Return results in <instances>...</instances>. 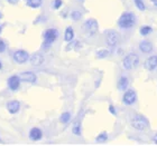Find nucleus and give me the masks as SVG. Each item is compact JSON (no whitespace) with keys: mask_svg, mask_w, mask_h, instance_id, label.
Returning a JSON list of instances; mask_svg holds the SVG:
<instances>
[{"mask_svg":"<svg viewBox=\"0 0 157 146\" xmlns=\"http://www.w3.org/2000/svg\"><path fill=\"white\" fill-rule=\"evenodd\" d=\"M71 18H72L74 21H79V20L82 18V12L79 11V10H74V11L71 12Z\"/></svg>","mask_w":157,"mask_h":146,"instance_id":"26","label":"nucleus"},{"mask_svg":"<svg viewBox=\"0 0 157 146\" xmlns=\"http://www.w3.org/2000/svg\"><path fill=\"white\" fill-rule=\"evenodd\" d=\"M139 49L142 54H150L153 53L154 45L149 40H142L139 42Z\"/></svg>","mask_w":157,"mask_h":146,"instance_id":"11","label":"nucleus"},{"mask_svg":"<svg viewBox=\"0 0 157 146\" xmlns=\"http://www.w3.org/2000/svg\"><path fill=\"white\" fill-rule=\"evenodd\" d=\"M20 80H21V79H20V76H17V75L10 76L7 80L8 87L15 92V90H17L20 87Z\"/></svg>","mask_w":157,"mask_h":146,"instance_id":"10","label":"nucleus"},{"mask_svg":"<svg viewBox=\"0 0 157 146\" xmlns=\"http://www.w3.org/2000/svg\"><path fill=\"white\" fill-rule=\"evenodd\" d=\"M12 57H14V60L16 63H18V64H25L31 58L29 54L27 53L26 50H21V49L20 50H16Z\"/></svg>","mask_w":157,"mask_h":146,"instance_id":"8","label":"nucleus"},{"mask_svg":"<svg viewBox=\"0 0 157 146\" xmlns=\"http://www.w3.org/2000/svg\"><path fill=\"white\" fill-rule=\"evenodd\" d=\"M58 30L55 28H48L44 31L43 38H44V42H43V48L48 49L51 46L53 45L58 38Z\"/></svg>","mask_w":157,"mask_h":146,"instance_id":"3","label":"nucleus"},{"mask_svg":"<svg viewBox=\"0 0 157 146\" xmlns=\"http://www.w3.org/2000/svg\"><path fill=\"white\" fill-rule=\"evenodd\" d=\"M139 33H140V35L142 36H148V35H150L152 33H153V27L152 26H142V28H140V30H139Z\"/></svg>","mask_w":157,"mask_h":146,"instance_id":"20","label":"nucleus"},{"mask_svg":"<svg viewBox=\"0 0 157 146\" xmlns=\"http://www.w3.org/2000/svg\"><path fill=\"white\" fill-rule=\"evenodd\" d=\"M43 4V0H27L26 5L28 7L33 8V9H37L42 6Z\"/></svg>","mask_w":157,"mask_h":146,"instance_id":"18","label":"nucleus"},{"mask_svg":"<svg viewBox=\"0 0 157 146\" xmlns=\"http://www.w3.org/2000/svg\"><path fill=\"white\" fill-rule=\"evenodd\" d=\"M6 44H5V41L2 39H0V53H4L5 50H6Z\"/></svg>","mask_w":157,"mask_h":146,"instance_id":"28","label":"nucleus"},{"mask_svg":"<svg viewBox=\"0 0 157 146\" xmlns=\"http://www.w3.org/2000/svg\"><path fill=\"white\" fill-rule=\"evenodd\" d=\"M7 1H8V2H9L10 5H16L17 2H18V1H19V0H7Z\"/></svg>","mask_w":157,"mask_h":146,"instance_id":"30","label":"nucleus"},{"mask_svg":"<svg viewBox=\"0 0 157 146\" xmlns=\"http://www.w3.org/2000/svg\"><path fill=\"white\" fill-rule=\"evenodd\" d=\"M2 68V64H1V61H0V69Z\"/></svg>","mask_w":157,"mask_h":146,"instance_id":"33","label":"nucleus"},{"mask_svg":"<svg viewBox=\"0 0 157 146\" xmlns=\"http://www.w3.org/2000/svg\"><path fill=\"white\" fill-rule=\"evenodd\" d=\"M107 141H108V133L107 132H102V133H100L96 138V143H104V142H107Z\"/></svg>","mask_w":157,"mask_h":146,"instance_id":"23","label":"nucleus"},{"mask_svg":"<svg viewBox=\"0 0 157 146\" xmlns=\"http://www.w3.org/2000/svg\"><path fill=\"white\" fill-rule=\"evenodd\" d=\"M153 141H154V143H155V144H157V133H156V134H155V135H154Z\"/></svg>","mask_w":157,"mask_h":146,"instance_id":"31","label":"nucleus"},{"mask_svg":"<svg viewBox=\"0 0 157 146\" xmlns=\"http://www.w3.org/2000/svg\"><path fill=\"white\" fill-rule=\"evenodd\" d=\"M150 1H152V4H153L155 7H157V0H150Z\"/></svg>","mask_w":157,"mask_h":146,"instance_id":"32","label":"nucleus"},{"mask_svg":"<svg viewBox=\"0 0 157 146\" xmlns=\"http://www.w3.org/2000/svg\"><path fill=\"white\" fill-rule=\"evenodd\" d=\"M82 127H81V122L80 120H77L74 125H73V128H72V132L74 135H77V136H80L81 133H82Z\"/></svg>","mask_w":157,"mask_h":146,"instance_id":"19","label":"nucleus"},{"mask_svg":"<svg viewBox=\"0 0 157 146\" xmlns=\"http://www.w3.org/2000/svg\"><path fill=\"white\" fill-rule=\"evenodd\" d=\"M135 2V6L140 10V11H144L146 10V6H145V2H144V0H134Z\"/></svg>","mask_w":157,"mask_h":146,"instance_id":"25","label":"nucleus"},{"mask_svg":"<svg viewBox=\"0 0 157 146\" xmlns=\"http://www.w3.org/2000/svg\"><path fill=\"white\" fill-rule=\"evenodd\" d=\"M98 29H99V25H98V21L96 19L90 18L87 19L82 26V30L84 31V34L87 36H93L98 33Z\"/></svg>","mask_w":157,"mask_h":146,"instance_id":"5","label":"nucleus"},{"mask_svg":"<svg viewBox=\"0 0 157 146\" xmlns=\"http://www.w3.org/2000/svg\"><path fill=\"white\" fill-rule=\"evenodd\" d=\"M74 39V30L71 26L67 27L65 29V33H64V40L66 42H70V41H72Z\"/></svg>","mask_w":157,"mask_h":146,"instance_id":"17","label":"nucleus"},{"mask_svg":"<svg viewBox=\"0 0 157 146\" xmlns=\"http://www.w3.org/2000/svg\"><path fill=\"white\" fill-rule=\"evenodd\" d=\"M1 29H2V28H1V26H0V34H1Z\"/></svg>","mask_w":157,"mask_h":146,"instance_id":"34","label":"nucleus"},{"mask_svg":"<svg viewBox=\"0 0 157 146\" xmlns=\"http://www.w3.org/2000/svg\"><path fill=\"white\" fill-rule=\"evenodd\" d=\"M20 79L26 82H35L37 80V76L31 71H24L20 74Z\"/></svg>","mask_w":157,"mask_h":146,"instance_id":"15","label":"nucleus"},{"mask_svg":"<svg viewBox=\"0 0 157 146\" xmlns=\"http://www.w3.org/2000/svg\"><path fill=\"white\" fill-rule=\"evenodd\" d=\"M128 87H129V79L127 76H120L118 79V82H117V88L119 90H125L128 89Z\"/></svg>","mask_w":157,"mask_h":146,"instance_id":"13","label":"nucleus"},{"mask_svg":"<svg viewBox=\"0 0 157 146\" xmlns=\"http://www.w3.org/2000/svg\"><path fill=\"white\" fill-rule=\"evenodd\" d=\"M0 142H1V139H0Z\"/></svg>","mask_w":157,"mask_h":146,"instance_id":"36","label":"nucleus"},{"mask_svg":"<svg viewBox=\"0 0 157 146\" xmlns=\"http://www.w3.org/2000/svg\"><path fill=\"white\" fill-rule=\"evenodd\" d=\"M1 17H2V15H1V12H0V19H1Z\"/></svg>","mask_w":157,"mask_h":146,"instance_id":"35","label":"nucleus"},{"mask_svg":"<svg viewBox=\"0 0 157 146\" xmlns=\"http://www.w3.org/2000/svg\"><path fill=\"white\" fill-rule=\"evenodd\" d=\"M81 1H82V0H81Z\"/></svg>","mask_w":157,"mask_h":146,"instance_id":"37","label":"nucleus"},{"mask_svg":"<svg viewBox=\"0 0 157 146\" xmlns=\"http://www.w3.org/2000/svg\"><path fill=\"white\" fill-rule=\"evenodd\" d=\"M70 120H71V113L70 112L62 113V115L60 116V122L62 124H67Z\"/></svg>","mask_w":157,"mask_h":146,"instance_id":"21","label":"nucleus"},{"mask_svg":"<svg viewBox=\"0 0 157 146\" xmlns=\"http://www.w3.org/2000/svg\"><path fill=\"white\" fill-rule=\"evenodd\" d=\"M62 6H63V0H53L52 2V8L55 10H58Z\"/></svg>","mask_w":157,"mask_h":146,"instance_id":"27","label":"nucleus"},{"mask_svg":"<svg viewBox=\"0 0 157 146\" xmlns=\"http://www.w3.org/2000/svg\"><path fill=\"white\" fill-rule=\"evenodd\" d=\"M123 66L126 70H134L139 66V56L137 54L130 53L123 59Z\"/></svg>","mask_w":157,"mask_h":146,"instance_id":"4","label":"nucleus"},{"mask_svg":"<svg viewBox=\"0 0 157 146\" xmlns=\"http://www.w3.org/2000/svg\"><path fill=\"white\" fill-rule=\"evenodd\" d=\"M29 60L33 66H41L44 63V56L41 53H35L31 56Z\"/></svg>","mask_w":157,"mask_h":146,"instance_id":"16","label":"nucleus"},{"mask_svg":"<svg viewBox=\"0 0 157 146\" xmlns=\"http://www.w3.org/2000/svg\"><path fill=\"white\" fill-rule=\"evenodd\" d=\"M42 137H43V131L41 128L33 127L31 131H29V138H31V141H34V142H36V141H41Z\"/></svg>","mask_w":157,"mask_h":146,"instance_id":"14","label":"nucleus"},{"mask_svg":"<svg viewBox=\"0 0 157 146\" xmlns=\"http://www.w3.org/2000/svg\"><path fill=\"white\" fill-rule=\"evenodd\" d=\"M118 23L119 28H121V29L123 30H128V29L134 28V27L136 26L137 18H136V15H135L134 12L126 11L119 17L118 23Z\"/></svg>","mask_w":157,"mask_h":146,"instance_id":"1","label":"nucleus"},{"mask_svg":"<svg viewBox=\"0 0 157 146\" xmlns=\"http://www.w3.org/2000/svg\"><path fill=\"white\" fill-rule=\"evenodd\" d=\"M6 107H7V110L10 113V114H17L20 109V103L18 101H16V99L9 101L7 103Z\"/></svg>","mask_w":157,"mask_h":146,"instance_id":"12","label":"nucleus"},{"mask_svg":"<svg viewBox=\"0 0 157 146\" xmlns=\"http://www.w3.org/2000/svg\"><path fill=\"white\" fill-rule=\"evenodd\" d=\"M137 101V93L134 89L125 90V94L123 95V103L127 106L134 105Z\"/></svg>","mask_w":157,"mask_h":146,"instance_id":"6","label":"nucleus"},{"mask_svg":"<svg viewBox=\"0 0 157 146\" xmlns=\"http://www.w3.org/2000/svg\"><path fill=\"white\" fill-rule=\"evenodd\" d=\"M71 48H74L75 50H77V49L82 48V45H81V42L79 40H75L74 42H73V41H70L69 46H66V50H70Z\"/></svg>","mask_w":157,"mask_h":146,"instance_id":"22","label":"nucleus"},{"mask_svg":"<svg viewBox=\"0 0 157 146\" xmlns=\"http://www.w3.org/2000/svg\"><path fill=\"white\" fill-rule=\"evenodd\" d=\"M106 41L107 45L111 48H115L119 44V35L116 30H108L106 33Z\"/></svg>","mask_w":157,"mask_h":146,"instance_id":"7","label":"nucleus"},{"mask_svg":"<svg viewBox=\"0 0 157 146\" xmlns=\"http://www.w3.org/2000/svg\"><path fill=\"white\" fill-rule=\"evenodd\" d=\"M108 56H109V50L107 49H99L96 51V58H99V59H103Z\"/></svg>","mask_w":157,"mask_h":146,"instance_id":"24","label":"nucleus"},{"mask_svg":"<svg viewBox=\"0 0 157 146\" xmlns=\"http://www.w3.org/2000/svg\"><path fill=\"white\" fill-rule=\"evenodd\" d=\"M144 67L148 71H154L157 68V55L148 57L144 63Z\"/></svg>","mask_w":157,"mask_h":146,"instance_id":"9","label":"nucleus"},{"mask_svg":"<svg viewBox=\"0 0 157 146\" xmlns=\"http://www.w3.org/2000/svg\"><path fill=\"white\" fill-rule=\"evenodd\" d=\"M130 124L131 126L137 129V131H145L146 128L149 127V123H148V120L146 118L144 115L142 114H134L132 116L130 117Z\"/></svg>","mask_w":157,"mask_h":146,"instance_id":"2","label":"nucleus"},{"mask_svg":"<svg viewBox=\"0 0 157 146\" xmlns=\"http://www.w3.org/2000/svg\"><path fill=\"white\" fill-rule=\"evenodd\" d=\"M109 112L111 113L113 116H116V115H117V110H116L115 106H113V105H109Z\"/></svg>","mask_w":157,"mask_h":146,"instance_id":"29","label":"nucleus"}]
</instances>
